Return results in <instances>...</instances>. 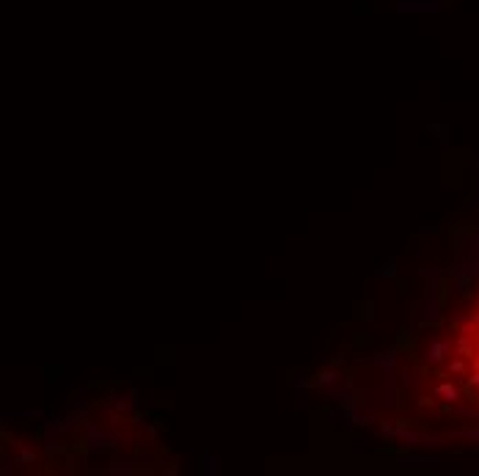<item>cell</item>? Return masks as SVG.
I'll list each match as a JSON object with an SVG mask.
<instances>
[{
    "mask_svg": "<svg viewBox=\"0 0 479 476\" xmlns=\"http://www.w3.org/2000/svg\"><path fill=\"white\" fill-rule=\"evenodd\" d=\"M452 366L463 391L474 402H479V297L471 303V309L463 314L460 325H457Z\"/></svg>",
    "mask_w": 479,
    "mask_h": 476,
    "instance_id": "obj_1",
    "label": "cell"
}]
</instances>
